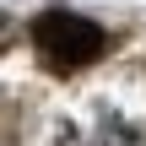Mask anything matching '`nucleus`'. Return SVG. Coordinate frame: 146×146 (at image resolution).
Returning a JSON list of instances; mask_svg holds the SVG:
<instances>
[{
	"instance_id": "nucleus-1",
	"label": "nucleus",
	"mask_w": 146,
	"mask_h": 146,
	"mask_svg": "<svg viewBox=\"0 0 146 146\" xmlns=\"http://www.w3.org/2000/svg\"><path fill=\"white\" fill-rule=\"evenodd\" d=\"M103 43H108L103 27H98L92 16H81V11L49 5V11L33 16V49H38V60H43L49 70H60V76L92 65V60L103 54Z\"/></svg>"
},
{
	"instance_id": "nucleus-2",
	"label": "nucleus",
	"mask_w": 146,
	"mask_h": 146,
	"mask_svg": "<svg viewBox=\"0 0 146 146\" xmlns=\"http://www.w3.org/2000/svg\"><path fill=\"white\" fill-rule=\"evenodd\" d=\"M60 146H141V130L130 125V119H119V114H98V125L92 130H60Z\"/></svg>"
},
{
	"instance_id": "nucleus-3",
	"label": "nucleus",
	"mask_w": 146,
	"mask_h": 146,
	"mask_svg": "<svg viewBox=\"0 0 146 146\" xmlns=\"http://www.w3.org/2000/svg\"><path fill=\"white\" fill-rule=\"evenodd\" d=\"M11 38H16V22H11V16L0 11V49H11Z\"/></svg>"
},
{
	"instance_id": "nucleus-4",
	"label": "nucleus",
	"mask_w": 146,
	"mask_h": 146,
	"mask_svg": "<svg viewBox=\"0 0 146 146\" xmlns=\"http://www.w3.org/2000/svg\"><path fill=\"white\" fill-rule=\"evenodd\" d=\"M0 146H11V141H0Z\"/></svg>"
}]
</instances>
